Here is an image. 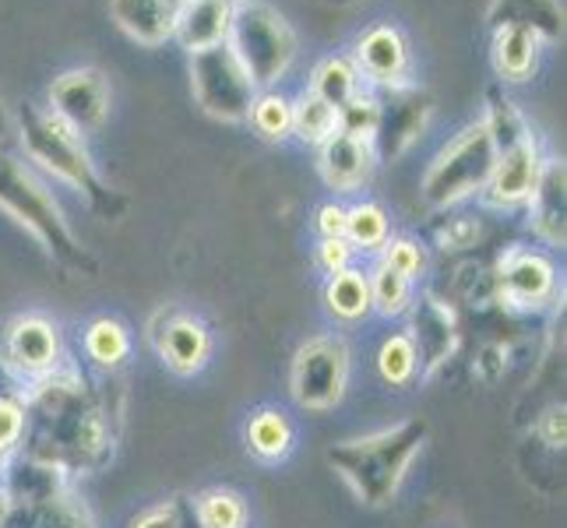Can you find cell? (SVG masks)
I'll return each instance as SVG.
<instances>
[{
  "mask_svg": "<svg viewBox=\"0 0 567 528\" xmlns=\"http://www.w3.org/2000/svg\"><path fill=\"white\" fill-rule=\"evenodd\" d=\"M423 441H426V423L405 420L399 426L378 429L370 437L336 444L328 452V462L363 504L378 507L395 497L409 465L420 455Z\"/></svg>",
  "mask_w": 567,
  "mask_h": 528,
  "instance_id": "1",
  "label": "cell"
},
{
  "mask_svg": "<svg viewBox=\"0 0 567 528\" xmlns=\"http://www.w3.org/2000/svg\"><path fill=\"white\" fill-rule=\"evenodd\" d=\"M226 46L244 64L254 85H271L286 74L297 56V35L286 18L265 0H240L233 4Z\"/></svg>",
  "mask_w": 567,
  "mask_h": 528,
  "instance_id": "2",
  "label": "cell"
},
{
  "mask_svg": "<svg viewBox=\"0 0 567 528\" xmlns=\"http://www.w3.org/2000/svg\"><path fill=\"white\" fill-rule=\"evenodd\" d=\"M0 211H8L18 226H25L61 261L82 265V247L74 244L61 208L53 205L47 187L22 163L8 159V155H0Z\"/></svg>",
  "mask_w": 567,
  "mask_h": 528,
  "instance_id": "3",
  "label": "cell"
},
{
  "mask_svg": "<svg viewBox=\"0 0 567 528\" xmlns=\"http://www.w3.org/2000/svg\"><path fill=\"white\" fill-rule=\"evenodd\" d=\"M497 163V148L486 124H476L462 131L458 138L447 145L434 166L426 169L423 176V194L430 205H455L462 201L465 194L483 190L486 180H491Z\"/></svg>",
  "mask_w": 567,
  "mask_h": 528,
  "instance_id": "4",
  "label": "cell"
},
{
  "mask_svg": "<svg viewBox=\"0 0 567 528\" xmlns=\"http://www.w3.org/2000/svg\"><path fill=\"white\" fill-rule=\"evenodd\" d=\"M22 145L29 159L39 163L47 173H53L56 180L85 190L92 201L106 198V190L95 180V169L89 163L82 142H78V134L68 124L56 121L53 113H39V110L22 113Z\"/></svg>",
  "mask_w": 567,
  "mask_h": 528,
  "instance_id": "5",
  "label": "cell"
},
{
  "mask_svg": "<svg viewBox=\"0 0 567 528\" xmlns=\"http://www.w3.org/2000/svg\"><path fill=\"white\" fill-rule=\"evenodd\" d=\"M190 89L198 106L219 121H247L250 106H254V85L250 74L244 71V64L233 56V50L226 43L208 46L190 53Z\"/></svg>",
  "mask_w": 567,
  "mask_h": 528,
  "instance_id": "6",
  "label": "cell"
},
{
  "mask_svg": "<svg viewBox=\"0 0 567 528\" xmlns=\"http://www.w3.org/2000/svg\"><path fill=\"white\" fill-rule=\"evenodd\" d=\"M346 384H349V345L336 335L310 339L297 352V360H292L289 387L292 398L303 408L324 413V408L342 402Z\"/></svg>",
  "mask_w": 567,
  "mask_h": 528,
  "instance_id": "7",
  "label": "cell"
},
{
  "mask_svg": "<svg viewBox=\"0 0 567 528\" xmlns=\"http://www.w3.org/2000/svg\"><path fill=\"white\" fill-rule=\"evenodd\" d=\"M50 103H53L56 121L68 124L74 134L95 131V127H103L106 113H110V89L103 82V74L92 68L68 71L53 82Z\"/></svg>",
  "mask_w": 567,
  "mask_h": 528,
  "instance_id": "8",
  "label": "cell"
},
{
  "mask_svg": "<svg viewBox=\"0 0 567 528\" xmlns=\"http://www.w3.org/2000/svg\"><path fill=\"white\" fill-rule=\"evenodd\" d=\"M539 152L536 142H522L515 148H507L497 155L491 180H486V201L491 205H518L533 194L536 180H539Z\"/></svg>",
  "mask_w": 567,
  "mask_h": 528,
  "instance_id": "9",
  "label": "cell"
},
{
  "mask_svg": "<svg viewBox=\"0 0 567 528\" xmlns=\"http://www.w3.org/2000/svg\"><path fill=\"white\" fill-rule=\"evenodd\" d=\"M426 113H430V103L423 92L405 89V85L391 89V103L381 106V121L374 134V138H381L384 159H395V155L409 148V142H413L420 127L426 124Z\"/></svg>",
  "mask_w": 567,
  "mask_h": 528,
  "instance_id": "10",
  "label": "cell"
},
{
  "mask_svg": "<svg viewBox=\"0 0 567 528\" xmlns=\"http://www.w3.org/2000/svg\"><path fill=\"white\" fill-rule=\"evenodd\" d=\"M8 360L18 366L22 374L43 377L61 360V339H56V328L43 318H22L14 321L8 331Z\"/></svg>",
  "mask_w": 567,
  "mask_h": 528,
  "instance_id": "11",
  "label": "cell"
},
{
  "mask_svg": "<svg viewBox=\"0 0 567 528\" xmlns=\"http://www.w3.org/2000/svg\"><path fill=\"white\" fill-rule=\"evenodd\" d=\"M229 18H233V0H181L173 35H177L190 53H198V50L226 43Z\"/></svg>",
  "mask_w": 567,
  "mask_h": 528,
  "instance_id": "12",
  "label": "cell"
},
{
  "mask_svg": "<svg viewBox=\"0 0 567 528\" xmlns=\"http://www.w3.org/2000/svg\"><path fill=\"white\" fill-rule=\"evenodd\" d=\"M177 8L181 0H110L113 22L145 46H159L173 35Z\"/></svg>",
  "mask_w": 567,
  "mask_h": 528,
  "instance_id": "13",
  "label": "cell"
},
{
  "mask_svg": "<svg viewBox=\"0 0 567 528\" xmlns=\"http://www.w3.org/2000/svg\"><path fill=\"white\" fill-rule=\"evenodd\" d=\"M501 292L515 307H539L554 292V265L543 253H512L504 261Z\"/></svg>",
  "mask_w": 567,
  "mask_h": 528,
  "instance_id": "14",
  "label": "cell"
},
{
  "mask_svg": "<svg viewBox=\"0 0 567 528\" xmlns=\"http://www.w3.org/2000/svg\"><path fill=\"white\" fill-rule=\"evenodd\" d=\"M494 29H525L536 39H557L564 32L560 0H494L491 4Z\"/></svg>",
  "mask_w": 567,
  "mask_h": 528,
  "instance_id": "15",
  "label": "cell"
},
{
  "mask_svg": "<svg viewBox=\"0 0 567 528\" xmlns=\"http://www.w3.org/2000/svg\"><path fill=\"white\" fill-rule=\"evenodd\" d=\"M370 173V145L349 138V134H331L321 145V176L336 190H357Z\"/></svg>",
  "mask_w": 567,
  "mask_h": 528,
  "instance_id": "16",
  "label": "cell"
},
{
  "mask_svg": "<svg viewBox=\"0 0 567 528\" xmlns=\"http://www.w3.org/2000/svg\"><path fill=\"white\" fill-rule=\"evenodd\" d=\"M360 68L374 77V82H388V85H399V77L405 71V61H409V53H405V43H402V35L391 29V25H378V29H370L363 39H360Z\"/></svg>",
  "mask_w": 567,
  "mask_h": 528,
  "instance_id": "17",
  "label": "cell"
},
{
  "mask_svg": "<svg viewBox=\"0 0 567 528\" xmlns=\"http://www.w3.org/2000/svg\"><path fill=\"white\" fill-rule=\"evenodd\" d=\"M159 352L177 374H194V370H202L208 363V352H212L205 324H198L194 318H173L166 324Z\"/></svg>",
  "mask_w": 567,
  "mask_h": 528,
  "instance_id": "18",
  "label": "cell"
},
{
  "mask_svg": "<svg viewBox=\"0 0 567 528\" xmlns=\"http://www.w3.org/2000/svg\"><path fill=\"white\" fill-rule=\"evenodd\" d=\"M529 201L543 237L564 244V163L550 159L539 169V180L529 194Z\"/></svg>",
  "mask_w": 567,
  "mask_h": 528,
  "instance_id": "19",
  "label": "cell"
},
{
  "mask_svg": "<svg viewBox=\"0 0 567 528\" xmlns=\"http://www.w3.org/2000/svg\"><path fill=\"white\" fill-rule=\"evenodd\" d=\"M324 300L328 310L342 321H360L367 310H370V282L363 271L353 268H342L331 276L328 289H324Z\"/></svg>",
  "mask_w": 567,
  "mask_h": 528,
  "instance_id": "20",
  "label": "cell"
},
{
  "mask_svg": "<svg viewBox=\"0 0 567 528\" xmlns=\"http://www.w3.org/2000/svg\"><path fill=\"white\" fill-rule=\"evenodd\" d=\"M536 35L525 32V29H497V39H494V64L504 77H512V82H522V77H529L533 68H536Z\"/></svg>",
  "mask_w": 567,
  "mask_h": 528,
  "instance_id": "21",
  "label": "cell"
},
{
  "mask_svg": "<svg viewBox=\"0 0 567 528\" xmlns=\"http://www.w3.org/2000/svg\"><path fill=\"white\" fill-rule=\"evenodd\" d=\"M292 131L310 145H324L331 134L339 131V110L328 106L321 95L303 92L300 103L292 106Z\"/></svg>",
  "mask_w": 567,
  "mask_h": 528,
  "instance_id": "22",
  "label": "cell"
},
{
  "mask_svg": "<svg viewBox=\"0 0 567 528\" xmlns=\"http://www.w3.org/2000/svg\"><path fill=\"white\" fill-rule=\"evenodd\" d=\"M247 444L250 452L265 458V462H276L289 452L292 444V426L282 413H276V408H265V413H258L250 420L247 426Z\"/></svg>",
  "mask_w": 567,
  "mask_h": 528,
  "instance_id": "23",
  "label": "cell"
},
{
  "mask_svg": "<svg viewBox=\"0 0 567 528\" xmlns=\"http://www.w3.org/2000/svg\"><path fill=\"white\" fill-rule=\"evenodd\" d=\"M315 95H321V100L328 106H346L353 95L360 92V77H357V68L349 61H339V56H331V61H324L318 71H315V89H310Z\"/></svg>",
  "mask_w": 567,
  "mask_h": 528,
  "instance_id": "24",
  "label": "cell"
},
{
  "mask_svg": "<svg viewBox=\"0 0 567 528\" xmlns=\"http://www.w3.org/2000/svg\"><path fill=\"white\" fill-rule=\"evenodd\" d=\"M378 121H381V103L374 95L357 92L346 106H339V134H349V138H357V142H367V145L374 142Z\"/></svg>",
  "mask_w": 567,
  "mask_h": 528,
  "instance_id": "25",
  "label": "cell"
},
{
  "mask_svg": "<svg viewBox=\"0 0 567 528\" xmlns=\"http://www.w3.org/2000/svg\"><path fill=\"white\" fill-rule=\"evenodd\" d=\"M85 349H89V356L100 363V366H121L124 356H127V331L124 324H116V321H95L89 328V335H85Z\"/></svg>",
  "mask_w": 567,
  "mask_h": 528,
  "instance_id": "26",
  "label": "cell"
},
{
  "mask_svg": "<svg viewBox=\"0 0 567 528\" xmlns=\"http://www.w3.org/2000/svg\"><path fill=\"white\" fill-rule=\"evenodd\" d=\"M198 521H202V528H244L247 507L237 494L212 490L198 500Z\"/></svg>",
  "mask_w": 567,
  "mask_h": 528,
  "instance_id": "27",
  "label": "cell"
},
{
  "mask_svg": "<svg viewBox=\"0 0 567 528\" xmlns=\"http://www.w3.org/2000/svg\"><path fill=\"white\" fill-rule=\"evenodd\" d=\"M416 360H420V356H416L413 339H409V335L388 339V342L381 345V356H378L381 377H384L388 384L402 387V384L413 381V374H416Z\"/></svg>",
  "mask_w": 567,
  "mask_h": 528,
  "instance_id": "28",
  "label": "cell"
},
{
  "mask_svg": "<svg viewBox=\"0 0 567 528\" xmlns=\"http://www.w3.org/2000/svg\"><path fill=\"white\" fill-rule=\"evenodd\" d=\"M367 282H370V307H378L381 314H402L405 303H409V279L405 276L381 265Z\"/></svg>",
  "mask_w": 567,
  "mask_h": 528,
  "instance_id": "29",
  "label": "cell"
},
{
  "mask_svg": "<svg viewBox=\"0 0 567 528\" xmlns=\"http://www.w3.org/2000/svg\"><path fill=\"white\" fill-rule=\"evenodd\" d=\"M346 237L360 247H381L388 240V219L378 205H357L346 211Z\"/></svg>",
  "mask_w": 567,
  "mask_h": 528,
  "instance_id": "30",
  "label": "cell"
},
{
  "mask_svg": "<svg viewBox=\"0 0 567 528\" xmlns=\"http://www.w3.org/2000/svg\"><path fill=\"white\" fill-rule=\"evenodd\" d=\"M250 121L265 138L279 142L292 131V110L286 100H279V95H261V100H254V106H250Z\"/></svg>",
  "mask_w": 567,
  "mask_h": 528,
  "instance_id": "31",
  "label": "cell"
},
{
  "mask_svg": "<svg viewBox=\"0 0 567 528\" xmlns=\"http://www.w3.org/2000/svg\"><path fill=\"white\" fill-rule=\"evenodd\" d=\"M486 131H491L497 155L507 152V148H515V145H522V142H529V127H525V121H522L518 110L512 103H497L494 106L491 121H486Z\"/></svg>",
  "mask_w": 567,
  "mask_h": 528,
  "instance_id": "32",
  "label": "cell"
},
{
  "mask_svg": "<svg viewBox=\"0 0 567 528\" xmlns=\"http://www.w3.org/2000/svg\"><path fill=\"white\" fill-rule=\"evenodd\" d=\"M381 265H388L391 271H399V276H405V279H413V276H420V268H423V253H420L416 244L399 240V244H391L384 250V261Z\"/></svg>",
  "mask_w": 567,
  "mask_h": 528,
  "instance_id": "33",
  "label": "cell"
},
{
  "mask_svg": "<svg viewBox=\"0 0 567 528\" xmlns=\"http://www.w3.org/2000/svg\"><path fill=\"white\" fill-rule=\"evenodd\" d=\"M22 426H25L22 408L8 398H0V452H8V447L22 437Z\"/></svg>",
  "mask_w": 567,
  "mask_h": 528,
  "instance_id": "34",
  "label": "cell"
},
{
  "mask_svg": "<svg viewBox=\"0 0 567 528\" xmlns=\"http://www.w3.org/2000/svg\"><path fill=\"white\" fill-rule=\"evenodd\" d=\"M349 253H353V247H349L346 237H328L321 244V265L331 271V276H336V271L349 268Z\"/></svg>",
  "mask_w": 567,
  "mask_h": 528,
  "instance_id": "35",
  "label": "cell"
},
{
  "mask_svg": "<svg viewBox=\"0 0 567 528\" xmlns=\"http://www.w3.org/2000/svg\"><path fill=\"white\" fill-rule=\"evenodd\" d=\"M131 528H181V515H177V507H173V504L152 507V511H145Z\"/></svg>",
  "mask_w": 567,
  "mask_h": 528,
  "instance_id": "36",
  "label": "cell"
},
{
  "mask_svg": "<svg viewBox=\"0 0 567 528\" xmlns=\"http://www.w3.org/2000/svg\"><path fill=\"white\" fill-rule=\"evenodd\" d=\"M318 229H321V237H346V208L339 205H324L318 211Z\"/></svg>",
  "mask_w": 567,
  "mask_h": 528,
  "instance_id": "37",
  "label": "cell"
},
{
  "mask_svg": "<svg viewBox=\"0 0 567 528\" xmlns=\"http://www.w3.org/2000/svg\"><path fill=\"white\" fill-rule=\"evenodd\" d=\"M476 237V226L473 222H458L455 229H447L444 232V244H455V247H465L468 240Z\"/></svg>",
  "mask_w": 567,
  "mask_h": 528,
  "instance_id": "38",
  "label": "cell"
},
{
  "mask_svg": "<svg viewBox=\"0 0 567 528\" xmlns=\"http://www.w3.org/2000/svg\"><path fill=\"white\" fill-rule=\"evenodd\" d=\"M11 511H14V500L11 494H0V528H4L11 521Z\"/></svg>",
  "mask_w": 567,
  "mask_h": 528,
  "instance_id": "39",
  "label": "cell"
},
{
  "mask_svg": "<svg viewBox=\"0 0 567 528\" xmlns=\"http://www.w3.org/2000/svg\"><path fill=\"white\" fill-rule=\"evenodd\" d=\"M8 134H11V113H8L4 100H0V142H4Z\"/></svg>",
  "mask_w": 567,
  "mask_h": 528,
  "instance_id": "40",
  "label": "cell"
}]
</instances>
